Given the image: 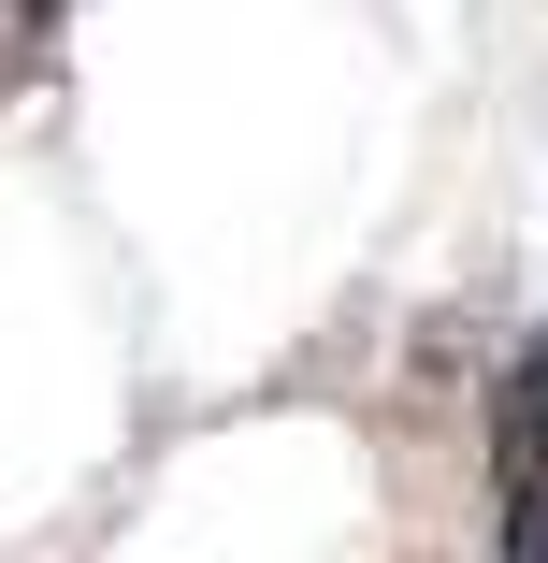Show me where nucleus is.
I'll list each match as a JSON object with an SVG mask.
<instances>
[{"label": "nucleus", "instance_id": "f257e3e1", "mask_svg": "<svg viewBox=\"0 0 548 563\" xmlns=\"http://www.w3.org/2000/svg\"><path fill=\"white\" fill-rule=\"evenodd\" d=\"M491 520H505V563H548V332L491 390Z\"/></svg>", "mask_w": 548, "mask_h": 563}]
</instances>
